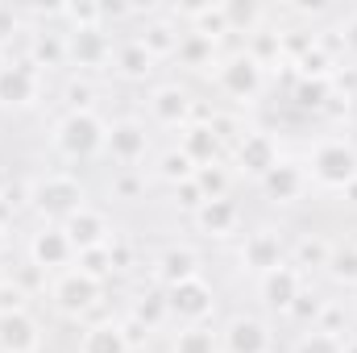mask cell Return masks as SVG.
Instances as JSON below:
<instances>
[{"label": "cell", "instance_id": "obj_42", "mask_svg": "<svg viewBox=\"0 0 357 353\" xmlns=\"http://www.w3.org/2000/svg\"><path fill=\"white\" fill-rule=\"evenodd\" d=\"M341 46H345L349 59H357V8L345 17V25H341Z\"/></svg>", "mask_w": 357, "mask_h": 353}, {"label": "cell", "instance_id": "obj_23", "mask_svg": "<svg viewBox=\"0 0 357 353\" xmlns=\"http://www.w3.org/2000/svg\"><path fill=\"white\" fill-rule=\"evenodd\" d=\"M29 63L42 67H67V29H33L29 33Z\"/></svg>", "mask_w": 357, "mask_h": 353}, {"label": "cell", "instance_id": "obj_12", "mask_svg": "<svg viewBox=\"0 0 357 353\" xmlns=\"http://www.w3.org/2000/svg\"><path fill=\"white\" fill-rule=\"evenodd\" d=\"M282 254H287L282 233H274V229H254V233L241 241V270H250V274L262 278L274 266H282Z\"/></svg>", "mask_w": 357, "mask_h": 353}, {"label": "cell", "instance_id": "obj_25", "mask_svg": "<svg viewBox=\"0 0 357 353\" xmlns=\"http://www.w3.org/2000/svg\"><path fill=\"white\" fill-rule=\"evenodd\" d=\"M178 38H183V33H178V25H175V21H167V17L146 21V25H142V33H137V42H142L154 59H171V54L178 50Z\"/></svg>", "mask_w": 357, "mask_h": 353}, {"label": "cell", "instance_id": "obj_7", "mask_svg": "<svg viewBox=\"0 0 357 353\" xmlns=\"http://www.w3.org/2000/svg\"><path fill=\"white\" fill-rule=\"evenodd\" d=\"M216 84H220V91H225L229 100L250 104V100H258V96H262L266 71H262L245 50H241V54H233V59H225V63L216 67Z\"/></svg>", "mask_w": 357, "mask_h": 353}, {"label": "cell", "instance_id": "obj_13", "mask_svg": "<svg viewBox=\"0 0 357 353\" xmlns=\"http://www.w3.org/2000/svg\"><path fill=\"white\" fill-rule=\"evenodd\" d=\"M220 350L225 353H270L266 320H258V316H250V312L233 316V320L225 324V333H220Z\"/></svg>", "mask_w": 357, "mask_h": 353}, {"label": "cell", "instance_id": "obj_5", "mask_svg": "<svg viewBox=\"0 0 357 353\" xmlns=\"http://www.w3.org/2000/svg\"><path fill=\"white\" fill-rule=\"evenodd\" d=\"M108 63H112V38H108L104 25L67 29V67H75L79 75H91Z\"/></svg>", "mask_w": 357, "mask_h": 353}, {"label": "cell", "instance_id": "obj_11", "mask_svg": "<svg viewBox=\"0 0 357 353\" xmlns=\"http://www.w3.org/2000/svg\"><path fill=\"white\" fill-rule=\"evenodd\" d=\"M63 233H67V241H71V250H75V254L104 250V246H112V241H116V233H112L108 216H104V212H96V208L75 212V216L63 225Z\"/></svg>", "mask_w": 357, "mask_h": 353}, {"label": "cell", "instance_id": "obj_41", "mask_svg": "<svg viewBox=\"0 0 357 353\" xmlns=\"http://www.w3.org/2000/svg\"><path fill=\"white\" fill-rule=\"evenodd\" d=\"M175 200L183 204V208H187V212H191V216H195V212L208 204V200L199 195V187H195V183H178V187H175Z\"/></svg>", "mask_w": 357, "mask_h": 353}, {"label": "cell", "instance_id": "obj_26", "mask_svg": "<svg viewBox=\"0 0 357 353\" xmlns=\"http://www.w3.org/2000/svg\"><path fill=\"white\" fill-rule=\"evenodd\" d=\"M129 320H137L146 333L162 329V324L171 320V312H167V291H150V295H137V299H133V308H129Z\"/></svg>", "mask_w": 357, "mask_h": 353}, {"label": "cell", "instance_id": "obj_30", "mask_svg": "<svg viewBox=\"0 0 357 353\" xmlns=\"http://www.w3.org/2000/svg\"><path fill=\"white\" fill-rule=\"evenodd\" d=\"M262 8L258 4H225V25L229 33H258L262 29Z\"/></svg>", "mask_w": 357, "mask_h": 353}, {"label": "cell", "instance_id": "obj_40", "mask_svg": "<svg viewBox=\"0 0 357 353\" xmlns=\"http://www.w3.org/2000/svg\"><path fill=\"white\" fill-rule=\"evenodd\" d=\"M17 33H21V13L8 8V4H0V50H4V42H13Z\"/></svg>", "mask_w": 357, "mask_h": 353}, {"label": "cell", "instance_id": "obj_1", "mask_svg": "<svg viewBox=\"0 0 357 353\" xmlns=\"http://www.w3.org/2000/svg\"><path fill=\"white\" fill-rule=\"evenodd\" d=\"M29 208L46 220V225H67L75 212L88 208V187L75 175H42L29 183Z\"/></svg>", "mask_w": 357, "mask_h": 353}, {"label": "cell", "instance_id": "obj_45", "mask_svg": "<svg viewBox=\"0 0 357 353\" xmlns=\"http://www.w3.org/2000/svg\"><path fill=\"white\" fill-rule=\"evenodd\" d=\"M0 246H4V225H0Z\"/></svg>", "mask_w": 357, "mask_h": 353}, {"label": "cell", "instance_id": "obj_3", "mask_svg": "<svg viewBox=\"0 0 357 353\" xmlns=\"http://www.w3.org/2000/svg\"><path fill=\"white\" fill-rule=\"evenodd\" d=\"M307 179L324 191H349L357 183V150L345 137H324L312 146L307 158Z\"/></svg>", "mask_w": 357, "mask_h": 353}, {"label": "cell", "instance_id": "obj_2", "mask_svg": "<svg viewBox=\"0 0 357 353\" xmlns=\"http://www.w3.org/2000/svg\"><path fill=\"white\" fill-rule=\"evenodd\" d=\"M50 142H54V150H59L67 163H91L96 154H104L108 125H104L96 112H63V117L54 121Z\"/></svg>", "mask_w": 357, "mask_h": 353}, {"label": "cell", "instance_id": "obj_21", "mask_svg": "<svg viewBox=\"0 0 357 353\" xmlns=\"http://www.w3.org/2000/svg\"><path fill=\"white\" fill-rule=\"evenodd\" d=\"M154 278H158L162 287H178V283H187V278H199V254L187 250V246L162 250V254L154 258Z\"/></svg>", "mask_w": 357, "mask_h": 353}, {"label": "cell", "instance_id": "obj_28", "mask_svg": "<svg viewBox=\"0 0 357 353\" xmlns=\"http://www.w3.org/2000/svg\"><path fill=\"white\" fill-rule=\"evenodd\" d=\"M171 353H220V341L208 324H187L171 341Z\"/></svg>", "mask_w": 357, "mask_h": 353}, {"label": "cell", "instance_id": "obj_8", "mask_svg": "<svg viewBox=\"0 0 357 353\" xmlns=\"http://www.w3.org/2000/svg\"><path fill=\"white\" fill-rule=\"evenodd\" d=\"M38 96H42V71L29 59H13L0 71V108L21 112V108H33Z\"/></svg>", "mask_w": 357, "mask_h": 353}, {"label": "cell", "instance_id": "obj_9", "mask_svg": "<svg viewBox=\"0 0 357 353\" xmlns=\"http://www.w3.org/2000/svg\"><path fill=\"white\" fill-rule=\"evenodd\" d=\"M150 150V133L142 121L125 117V121H112L108 125V142H104V154L121 167V171H137V163L146 158Z\"/></svg>", "mask_w": 357, "mask_h": 353}, {"label": "cell", "instance_id": "obj_4", "mask_svg": "<svg viewBox=\"0 0 357 353\" xmlns=\"http://www.w3.org/2000/svg\"><path fill=\"white\" fill-rule=\"evenodd\" d=\"M50 295H54V308H59L63 316L79 320V316H88L91 308L100 303V295H104V283H100V278H91V274H84V270L75 266V270H63V274L54 278Z\"/></svg>", "mask_w": 357, "mask_h": 353}, {"label": "cell", "instance_id": "obj_33", "mask_svg": "<svg viewBox=\"0 0 357 353\" xmlns=\"http://www.w3.org/2000/svg\"><path fill=\"white\" fill-rule=\"evenodd\" d=\"M328 254H333V246L324 241V237H303L299 246H295V270L299 266H307V270H324V262H328Z\"/></svg>", "mask_w": 357, "mask_h": 353}, {"label": "cell", "instance_id": "obj_6", "mask_svg": "<svg viewBox=\"0 0 357 353\" xmlns=\"http://www.w3.org/2000/svg\"><path fill=\"white\" fill-rule=\"evenodd\" d=\"M216 308V291L212 283L199 274V278H187L178 287H167V312L171 320H183V324H204Z\"/></svg>", "mask_w": 357, "mask_h": 353}, {"label": "cell", "instance_id": "obj_31", "mask_svg": "<svg viewBox=\"0 0 357 353\" xmlns=\"http://www.w3.org/2000/svg\"><path fill=\"white\" fill-rule=\"evenodd\" d=\"M158 179L171 183V187H178V183H191V179H195V167H191V158L175 146V150H167V154L158 158Z\"/></svg>", "mask_w": 357, "mask_h": 353}, {"label": "cell", "instance_id": "obj_44", "mask_svg": "<svg viewBox=\"0 0 357 353\" xmlns=\"http://www.w3.org/2000/svg\"><path fill=\"white\" fill-rule=\"evenodd\" d=\"M4 278H8V274H4V266H0V283H4Z\"/></svg>", "mask_w": 357, "mask_h": 353}, {"label": "cell", "instance_id": "obj_22", "mask_svg": "<svg viewBox=\"0 0 357 353\" xmlns=\"http://www.w3.org/2000/svg\"><path fill=\"white\" fill-rule=\"evenodd\" d=\"M241 225V208L225 195V200H208L199 212H195V229L208 233V237H229L233 229Z\"/></svg>", "mask_w": 357, "mask_h": 353}, {"label": "cell", "instance_id": "obj_20", "mask_svg": "<svg viewBox=\"0 0 357 353\" xmlns=\"http://www.w3.org/2000/svg\"><path fill=\"white\" fill-rule=\"evenodd\" d=\"M154 54L137 42V38H129V42H116L112 46V71L121 75V80H129V84H142V80H150L154 75Z\"/></svg>", "mask_w": 357, "mask_h": 353}, {"label": "cell", "instance_id": "obj_19", "mask_svg": "<svg viewBox=\"0 0 357 353\" xmlns=\"http://www.w3.org/2000/svg\"><path fill=\"white\" fill-rule=\"evenodd\" d=\"M150 117H154L158 125L183 129L187 117H191V96H187V88H178V84H162V88H154L150 91Z\"/></svg>", "mask_w": 357, "mask_h": 353}, {"label": "cell", "instance_id": "obj_15", "mask_svg": "<svg viewBox=\"0 0 357 353\" xmlns=\"http://www.w3.org/2000/svg\"><path fill=\"white\" fill-rule=\"evenodd\" d=\"M71 258H75V250H71V241H67V233L59 225H42L29 237V266H38V270H63Z\"/></svg>", "mask_w": 357, "mask_h": 353}, {"label": "cell", "instance_id": "obj_14", "mask_svg": "<svg viewBox=\"0 0 357 353\" xmlns=\"http://www.w3.org/2000/svg\"><path fill=\"white\" fill-rule=\"evenodd\" d=\"M258 295L266 299V308H274V312H291L295 299L303 295V274H299L291 262L274 266L270 274L258 278Z\"/></svg>", "mask_w": 357, "mask_h": 353}, {"label": "cell", "instance_id": "obj_16", "mask_svg": "<svg viewBox=\"0 0 357 353\" xmlns=\"http://www.w3.org/2000/svg\"><path fill=\"white\" fill-rule=\"evenodd\" d=\"M262 183V191H266V200L274 204H295L303 191H307V167H299V163H291V158H278V167L270 171V175L258 179Z\"/></svg>", "mask_w": 357, "mask_h": 353}, {"label": "cell", "instance_id": "obj_39", "mask_svg": "<svg viewBox=\"0 0 357 353\" xmlns=\"http://www.w3.org/2000/svg\"><path fill=\"white\" fill-rule=\"evenodd\" d=\"M108 191L121 195V200H137V195H142V175H137V171H116Z\"/></svg>", "mask_w": 357, "mask_h": 353}, {"label": "cell", "instance_id": "obj_29", "mask_svg": "<svg viewBox=\"0 0 357 353\" xmlns=\"http://www.w3.org/2000/svg\"><path fill=\"white\" fill-rule=\"evenodd\" d=\"M324 270H328L341 287H357V246H333Z\"/></svg>", "mask_w": 357, "mask_h": 353}, {"label": "cell", "instance_id": "obj_10", "mask_svg": "<svg viewBox=\"0 0 357 353\" xmlns=\"http://www.w3.org/2000/svg\"><path fill=\"white\" fill-rule=\"evenodd\" d=\"M278 142L262 133V129H245L241 137H237V150H233V163H237V171L250 179H262L270 175L274 167H278Z\"/></svg>", "mask_w": 357, "mask_h": 353}, {"label": "cell", "instance_id": "obj_27", "mask_svg": "<svg viewBox=\"0 0 357 353\" xmlns=\"http://www.w3.org/2000/svg\"><path fill=\"white\" fill-rule=\"evenodd\" d=\"M175 54H178L183 67H212V59H216V42L204 38V33H195V29H187V33L178 38Z\"/></svg>", "mask_w": 357, "mask_h": 353}, {"label": "cell", "instance_id": "obj_17", "mask_svg": "<svg viewBox=\"0 0 357 353\" xmlns=\"http://www.w3.org/2000/svg\"><path fill=\"white\" fill-rule=\"evenodd\" d=\"M42 350V324L29 312L0 316V353H38Z\"/></svg>", "mask_w": 357, "mask_h": 353}, {"label": "cell", "instance_id": "obj_35", "mask_svg": "<svg viewBox=\"0 0 357 353\" xmlns=\"http://www.w3.org/2000/svg\"><path fill=\"white\" fill-rule=\"evenodd\" d=\"M63 100H67V112H91V100H96L91 80H88V75L71 80V84H67V91H63Z\"/></svg>", "mask_w": 357, "mask_h": 353}, {"label": "cell", "instance_id": "obj_43", "mask_svg": "<svg viewBox=\"0 0 357 353\" xmlns=\"http://www.w3.org/2000/svg\"><path fill=\"white\" fill-rule=\"evenodd\" d=\"M4 67H8V59H4V50H0V71H4Z\"/></svg>", "mask_w": 357, "mask_h": 353}, {"label": "cell", "instance_id": "obj_18", "mask_svg": "<svg viewBox=\"0 0 357 353\" xmlns=\"http://www.w3.org/2000/svg\"><path fill=\"white\" fill-rule=\"evenodd\" d=\"M178 133H183V137H178V150L191 158V167H195V171H199V167H216V163H220L225 142H220V133H216L212 125H183Z\"/></svg>", "mask_w": 357, "mask_h": 353}, {"label": "cell", "instance_id": "obj_38", "mask_svg": "<svg viewBox=\"0 0 357 353\" xmlns=\"http://www.w3.org/2000/svg\"><path fill=\"white\" fill-rule=\"evenodd\" d=\"M8 312H25V287L13 278L0 283V316H8Z\"/></svg>", "mask_w": 357, "mask_h": 353}, {"label": "cell", "instance_id": "obj_24", "mask_svg": "<svg viewBox=\"0 0 357 353\" xmlns=\"http://www.w3.org/2000/svg\"><path fill=\"white\" fill-rule=\"evenodd\" d=\"M79 353H133L125 329L116 320H100V324H88L84 337H79Z\"/></svg>", "mask_w": 357, "mask_h": 353}, {"label": "cell", "instance_id": "obj_34", "mask_svg": "<svg viewBox=\"0 0 357 353\" xmlns=\"http://www.w3.org/2000/svg\"><path fill=\"white\" fill-rule=\"evenodd\" d=\"M291 353H345V341H341V337H333V333L312 329V333H303V337L295 341V350H291Z\"/></svg>", "mask_w": 357, "mask_h": 353}, {"label": "cell", "instance_id": "obj_37", "mask_svg": "<svg viewBox=\"0 0 357 353\" xmlns=\"http://www.w3.org/2000/svg\"><path fill=\"white\" fill-rule=\"evenodd\" d=\"M79 270L104 283V274H112V250L104 246V250H88V254H79Z\"/></svg>", "mask_w": 357, "mask_h": 353}, {"label": "cell", "instance_id": "obj_36", "mask_svg": "<svg viewBox=\"0 0 357 353\" xmlns=\"http://www.w3.org/2000/svg\"><path fill=\"white\" fill-rule=\"evenodd\" d=\"M295 100H299L303 108H324V104H328V80H303V75H299Z\"/></svg>", "mask_w": 357, "mask_h": 353}, {"label": "cell", "instance_id": "obj_32", "mask_svg": "<svg viewBox=\"0 0 357 353\" xmlns=\"http://www.w3.org/2000/svg\"><path fill=\"white\" fill-rule=\"evenodd\" d=\"M191 183L199 187L204 200H225V195H229V171H225L220 163H216V167H199Z\"/></svg>", "mask_w": 357, "mask_h": 353}]
</instances>
